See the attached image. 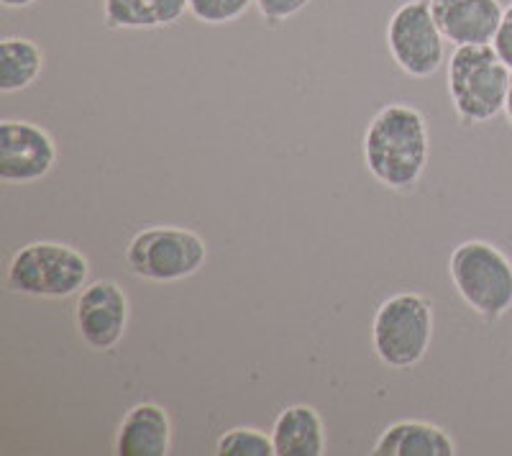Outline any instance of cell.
Here are the masks:
<instances>
[{
    "label": "cell",
    "mask_w": 512,
    "mask_h": 456,
    "mask_svg": "<svg viewBox=\"0 0 512 456\" xmlns=\"http://www.w3.org/2000/svg\"><path fill=\"white\" fill-rule=\"evenodd\" d=\"M185 13H190V0H103L105 26L116 31L175 26Z\"/></svg>",
    "instance_id": "cell-14"
},
{
    "label": "cell",
    "mask_w": 512,
    "mask_h": 456,
    "mask_svg": "<svg viewBox=\"0 0 512 456\" xmlns=\"http://www.w3.org/2000/svg\"><path fill=\"white\" fill-rule=\"evenodd\" d=\"M218 456H274L272 433H264L259 428L239 426L231 428L216 441Z\"/></svg>",
    "instance_id": "cell-16"
},
{
    "label": "cell",
    "mask_w": 512,
    "mask_h": 456,
    "mask_svg": "<svg viewBox=\"0 0 512 456\" xmlns=\"http://www.w3.org/2000/svg\"><path fill=\"white\" fill-rule=\"evenodd\" d=\"M438 29L454 47L492 44L505 8L500 0H431Z\"/></svg>",
    "instance_id": "cell-10"
},
{
    "label": "cell",
    "mask_w": 512,
    "mask_h": 456,
    "mask_svg": "<svg viewBox=\"0 0 512 456\" xmlns=\"http://www.w3.org/2000/svg\"><path fill=\"white\" fill-rule=\"evenodd\" d=\"M433 341V305L420 293H397L382 300L372 321V349L390 369H413Z\"/></svg>",
    "instance_id": "cell-5"
},
{
    "label": "cell",
    "mask_w": 512,
    "mask_h": 456,
    "mask_svg": "<svg viewBox=\"0 0 512 456\" xmlns=\"http://www.w3.org/2000/svg\"><path fill=\"white\" fill-rule=\"evenodd\" d=\"M113 451L118 456H167L172 451V421L159 403H139L123 416Z\"/></svg>",
    "instance_id": "cell-11"
},
{
    "label": "cell",
    "mask_w": 512,
    "mask_h": 456,
    "mask_svg": "<svg viewBox=\"0 0 512 456\" xmlns=\"http://www.w3.org/2000/svg\"><path fill=\"white\" fill-rule=\"evenodd\" d=\"M57 141L34 121H0V180L6 185H31L54 170Z\"/></svg>",
    "instance_id": "cell-9"
},
{
    "label": "cell",
    "mask_w": 512,
    "mask_h": 456,
    "mask_svg": "<svg viewBox=\"0 0 512 456\" xmlns=\"http://www.w3.org/2000/svg\"><path fill=\"white\" fill-rule=\"evenodd\" d=\"M505 116L512 126V80H510V90H507V100H505Z\"/></svg>",
    "instance_id": "cell-21"
},
{
    "label": "cell",
    "mask_w": 512,
    "mask_h": 456,
    "mask_svg": "<svg viewBox=\"0 0 512 456\" xmlns=\"http://www.w3.org/2000/svg\"><path fill=\"white\" fill-rule=\"evenodd\" d=\"M492 47H495L497 57L512 70V3L502 13L500 29H497L495 39H492Z\"/></svg>",
    "instance_id": "cell-19"
},
{
    "label": "cell",
    "mask_w": 512,
    "mask_h": 456,
    "mask_svg": "<svg viewBox=\"0 0 512 456\" xmlns=\"http://www.w3.org/2000/svg\"><path fill=\"white\" fill-rule=\"evenodd\" d=\"M256 0H190V13L200 24L221 26L239 21Z\"/></svg>",
    "instance_id": "cell-17"
},
{
    "label": "cell",
    "mask_w": 512,
    "mask_h": 456,
    "mask_svg": "<svg viewBox=\"0 0 512 456\" xmlns=\"http://www.w3.org/2000/svg\"><path fill=\"white\" fill-rule=\"evenodd\" d=\"M88 257L62 241H31L11 257L6 287L16 295L41 300H64L88 285Z\"/></svg>",
    "instance_id": "cell-3"
},
{
    "label": "cell",
    "mask_w": 512,
    "mask_h": 456,
    "mask_svg": "<svg viewBox=\"0 0 512 456\" xmlns=\"http://www.w3.org/2000/svg\"><path fill=\"white\" fill-rule=\"evenodd\" d=\"M512 70L492 44L456 47L448 59V95L464 126L487 123L505 113Z\"/></svg>",
    "instance_id": "cell-2"
},
{
    "label": "cell",
    "mask_w": 512,
    "mask_h": 456,
    "mask_svg": "<svg viewBox=\"0 0 512 456\" xmlns=\"http://www.w3.org/2000/svg\"><path fill=\"white\" fill-rule=\"evenodd\" d=\"M131 305L118 282L95 280L77 293L75 326L82 344L93 351H113L126 336Z\"/></svg>",
    "instance_id": "cell-8"
},
{
    "label": "cell",
    "mask_w": 512,
    "mask_h": 456,
    "mask_svg": "<svg viewBox=\"0 0 512 456\" xmlns=\"http://www.w3.org/2000/svg\"><path fill=\"white\" fill-rule=\"evenodd\" d=\"M387 49L405 75L428 80L446 62V36L438 29L431 0H405L387 21Z\"/></svg>",
    "instance_id": "cell-7"
},
{
    "label": "cell",
    "mask_w": 512,
    "mask_h": 456,
    "mask_svg": "<svg viewBox=\"0 0 512 456\" xmlns=\"http://www.w3.org/2000/svg\"><path fill=\"white\" fill-rule=\"evenodd\" d=\"M272 444L280 456H323L328 446L326 423L313 405H287L274 418Z\"/></svg>",
    "instance_id": "cell-12"
},
{
    "label": "cell",
    "mask_w": 512,
    "mask_h": 456,
    "mask_svg": "<svg viewBox=\"0 0 512 456\" xmlns=\"http://www.w3.org/2000/svg\"><path fill=\"white\" fill-rule=\"evenodd\" d=\"M128 272L146 282H182L198 275L208 262V244L185 226H149L128 241Z\"/></svg>",
    "instance_id": "cell-6"
},
{
    "label": "cell",
    "mask_w": 512,
    "mask_h": 456,
    "mask_svg": "<svg viewBox=\"0 0 512 456\" xmlns=\"http://www.w3.org/2000/svg\"><path fill=\"white\" fill-rule=\"evenodd\" d=\"M374 456H454V439L428 421H397L379 433Z\"/></svg>",
    "instance_id": "cell-13"
},
{
    "label": "cell",
    "mask_w": 512,
    "mask_h": 456,
    "mask_svg": "<svg viewBox=\"0 0 512 456\" xmlns=\"http://www.w3.org/2000/svg\"><path fill=\"white\" fill-rule=\"evenodd\" d=\"M0 3H3L6 8H29L34 6L36 0H0Z\"/></svg>",
    "instance_id": "cell-20"
},
{
    "label": "cell",
    "mask_w": 512,
    "mask_h": 456,
    "mask_svg": "<svg viewBox=\"0 0 512 456\" xmlns=\"http://www.w3.org/2000/svg\"><path fill=\"white\" fill-rule=\"evenodd\" d=\"M256 11L262 13L264 21L269 24H282V21H290L292 16H297L300 11L310 6V0H256Z\"/></svg>",
    "instance_id": "cell-18"
},
{
    "label": "cell",
    "mask_w": 512,
    "mask_h": 456,
    "mask_svg": "<svg viewBox=\"0 0 512 456\" xmlns=\"http://www.w3.org/2000/svg\"><path fill=\"white\" fill-rule=\"evenodd\" d=\"M367 172L392 193H413L431 159V131L410 103H390L369 121L361 141Z\"/></svg>",
    "instance_id": "cell-1"
},
{
    "label": "cell",
    "mask_w": 512,
    "mask_h": 456,
    "mask_svg": "<svg viewBox=\"0 0 512 456\" xmlns=\"http://www.w3.org/2000/svg\"><path fill=\"white\" fill-rule=\"evenodd\" d=\"M448 277L461 300L484 321H500L512 308V262L489 241L472 239L456 246L448 257Z\"/></svg>",
    "instance_id": "cell-4"
},
{
    "label": "cell",
    "mask_w": 512,
    "mask_h": 456,
    "mask_svg": "<svg viewBox=\"0 0 512 456\" xmlns=\"http://www.w3.org/2000/svg\"><path fill=\"white\" fill-rule=\"evenodd\" d=\"M44 72V49L26 36L0 41V93L13 95L31 88Z\"/></svg>",
    "instance_id": "cell-15"
}]
</instances>
